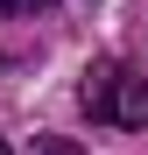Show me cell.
I'll return each mask as SVG.
<instances>
[{
  "label": "cell",
  "instance_id": "3957f363",
  "mask_svg": "<svg viewBox=\"0 0 148 155\" xmlns=\"http://www.w3.org/2000/svg\"><path fill=\"white\" fill-rule=\"evenodd\" d=\"M35 155H85L78 141H35Z\"/></svg>",
  "mask_w": 148,
  "mask_h": 155
},
{
  "label": "cell",
  "instance_id": "277c9868",
  "mask_svg": "<svg viewBox=\"0 0 148 155\" xmlns=\"http://www.w3.org/2000/svg\"><path fill=\"white\" fill-rule=\"evenodd\" d=\"M0 155H7V141H0Z\"/></svg>",
  "mask_w": 148,
  "mask_h": 155
},
{
  "label": "cell",
  "instance_id": "7a4b0ae2",
  "mask_svg": "<svg viewBox=\"0 0 148 155\" xmlns=\"http://www.w3.org/2000/svg\"><path fill=\"white\" fill-rule=\"evenodd\" d=\"M49 0H0V21H28V14H42Z\"/></svg>",
  "mask_w": 148,
  "mask_h": 155
},
{
  "label": "cell",
  "instance_id": "6da1fadb",
  "mask_svg": "<svg viewBox=\"0 0 148 155\" xmlns=\"http://www.w3.org/2000/svg\"><path fill=\"white\" fill-rule=\"evenodd\" d=\"M78 106L99 120V127H148V78L134 64H120V57H99L85 71V85H78Z\"/></svg>",
  "mask_w": 148,
  "mask_h": 155
}]
</instances>
